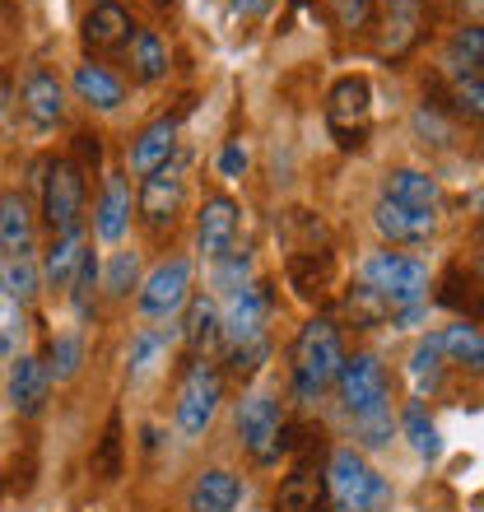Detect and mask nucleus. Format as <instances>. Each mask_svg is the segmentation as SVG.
Instances as JSON below:
<instances>
[{
	"mask_svg": "<svg viewBox=\"0 0 484 512\" xmlns=\"http://www.w3.org/2000/svg\"><path fill=\"white\" fill-rule=\"evenodd\" d=\"M345 364V340L331 317H308L294 336V391L298 401H317Z\"/></svg>",
	"mask_w": 484,
	"mask_h": 512,
	"instance_id": "f257e3e1",
	"label": "nucleus"
},
{
	"mask_svg": "<svg viewBox=\"0 0 484 512\" xmlns=\"http://www.w3.org/2000/svg\"><path fill=\"white\" fill-rule=\"evenodd\" d=\"M326 499L340 512H387L391 508V485L387 475H377L363 452L354 447H336L331 466H326Z\"/></svg>",
	"mask_w": 484,
	"mask_h": 512,
	"instance_id": "f03ea898",
	"label": "nucleus"
},
{
	"mask_svg": "<svg viewBox=\"0 0 484 512\" xmlns=\"http://www.w3.org/2000/svg\"><path fill=\"white\" fill-rule=\"evenodd\" d=\"M219 401H224V373H219L205 354L201 359H191L187 373H182V382H177V405H173L177 433H182L187 443L205 438L210 424H215V415H219Z\"/></svg>",
	"mask_w": 484,
	"mask_h": 512,
	"instance_id": "7ed1b4c3",
	"label": "nucleus"
},
{
	"mask_svg": "<svg viewBox=\"0 0 484 512\" xmlns=\"http://www.w3.org/2000/svg\"><path fill=\"white\" fill-rule=\"evenodd\" d=\"M42 224L56 233H75L84 224V173L75 168V159L70 154H61V159H47L42 163Z\"/></svg>",
	"mask_w": 484,
	"mask_h": 512,
	"instance_id": "20e7f679",
	"label": "nucleus"
},
{
	"mask_svg": "<svg viewBox=\"0 0 484 512\" xmlns=\"http://www.w3.org/2000/svg\"><path fill=\"white\" fill-rule=\"evenodd\" d=\"M363 284L377 289V294L396 308H410V303H424L429 298V266L415 261V256H401V252H373L363 261Z\"/></svg>",
	"mask_w": 484,
	"mask_h": 512,
	"instance_id": "39448f33",
	"label": "nucleus"
},
{
	"mask_svg": "<svg viewBox=\"0 0 484 512\" xmlns=\"http://www.w3.org/2000/svg\"><path fill=\"white\" fill-rule=\"evenodd\" d=\"M191 298V256H163L135 289V308L149 322H173Z\"/></svg>",
	"mask_w": 484,
	"mask_h": 512,
	"instance_id": "423d86ee",
	"label": "nucleus"
},
{
	"mask_svg": "<svg viewBox=\"0 0 484 512\" xmlns=\"http://www.w3.org/2000/svg\"><path fill=\"white\" fill-rule=\"evenodd\" d=\"M336 391H340V405L350 410V419L391 410V382H387V368L377 364V354H345V364L336 373Z\"/></svg>",
	"mask_w": 484,
	"mask_h": 512,
	"instance_id": "0eeeda50",
	"label": "nucleus"
},
{
	"mask_svg": "<svg viewBox=\"0 0 484 512\" xmlns=\"http://www.w3.org/2000/svg\"><path fill=\"white\" fill-rule=\"evenodd\" d=\"M368 112H373V84L368 75H345L326 94V126L340 140V149H359L368 135Z\"/></svg>",
	"mask_w": 484,
	"mask_h": 512,
	"instance_id": "6e6552de",
	"label": "nucleus"
},
{
	"mask_svg": "<svg viewBox=\"0 0 484 512\" xmlns=\"http://www.w3.org/2000/svg\"><path fill=\"white\" fill-rule=\"evenodd\" d=\"M238 433H242V447L252 452V461H261V466L280 461V452H284V419H280L275 396L252 391V396L238 405Z\"/></svg>",
	"mask_w": 484,
	"mask_h": 512,
	"instance_id": "1a4fd4ad",
	"label": "nucleus"
},
{
	"mask_svg": "<svg viewBox=\"0 0 484 512\" xmlns=\"http://www.w3.org/2000/svg\"><path fill=\"white\" fill-rule=\"evenodd\" d=\"M187 201V177L177 163H163L159 173H145L140 177V191H135V210L145 215V224L163 229V224H173L177 210Z\"/></svg>",
	"mask_w": 484,
	"mask_h": 512,
	"instance_id": "9d476101",
	"label": "nucleus"
},
{
	"mask_svg": "<svg viewBox=\"0 0 484 512\" xmlns=\"http://www.w3.org/2000/svg\"><path fill=\"white\" fill-rule=\"evenodd\" d=\"M5 396H10V410L19 419H38L52 401V373L38 354H19L10 364V378H5Z\"/></svg>",
	"mask_w": 484,
	"mask_h": 512,
	"instance_id": "9b49d317",
	"label": "nucleus"
},
{
	"mask_svg": "<svg viewBox=\"0 0 484 512\" xmlns=\"http://www.w3.org/2000/svg\"><path fill=\"white\" fill-rule=\"evenodd\" d=\"M238 201L215 191V196H205L201 201V215H196V247H201L205 261H219L224 252H233V238H238Z\"/></svg>",
	"mask_w": 484,
	"mask_h": 512,
	"instance_id": "f8f14e48",
	"label": "nucleus"
},
{
	"mask_svg": "<svg viewBox=\"0 0 484 512\" xmlns=\"http://www.w3.org/2000/svg\"><path fill=\"white\" fill-rule=\"evenodd\" d=\"M266 312H270V294L261 284H247L242 294H229V308L219 312V340L229 345H247V340H261L266 331Z\"/></svg>",
	"mask_w": 484,
	"mask_h": 512,
	"instance_id": "ddd939ff",
	"label": "nucleus"
},
{
	"mask_svg": "<svg viewBox=\"0 0 484 512\" xmlns=\"http://www.w3.org/2000/svg\"><path fill=\"white\" fill-rule=\"evenodd\" d=\"M80 38H84V47H89V52H117V47H131L135 19H131V10H126V5L103 0V5H94V10L84 14Z\"/></svg>",
	"mask_w": 484,
	"mask_h": 512,
	"instance_id": "4468645a",
	"label": "nucleus"
},
{
	"mask_svg": "<svg viewBox=\"0 0 484 512\" xmlns=\"http://www.w3.org/2000/svg\"><path fill=\"white\" fill-rule=\"evenodd\" d=\"M373 224L387 243H429L433 229H438V215L433 210H415V205H401V201H377L373 210Z\"/></svg>",
	"mask_w": 484,
	"mask_h": 512,
	"instance_id": "2eb2a0df",
	"label": "nucleus"
},
{
	"mask_svg": "<svg viewBox=\"0 0 484 512\" xmlns=\"http://www.w3.org/2000/svg\"><path fill=\"white\" fill-rule=\"evenodd\" d=\"M24 117L38 131H52V126H61V117H66V84L56 80L47 66L28 70L24 80Z\"/></svg>",
	"mask_w": 484,
	"mask_h": 512,
	"instance_id": "dca6fc26",
	"label": "nucleus"
},
{
	"mask_svg": "<svg viewBox=\"0 0 484 512\" xmlns=\"http://www.w3.org/2000/svg\"><path fill=\"white\" fill-rule=\"evenodd\" d=\"M84 256H89V243H84V229L75 233H56L47 256H42V289H52V294H70V284L80 275Z\"/></svg>",
	"mask_w": 484,
	"mask_h": 512,
	"instance_id": "f3484780",
	"label": "nucleus"
},
{
	"mask_svg": "<svg viewBox=\"0 0 484 512\" xmlns=\"http://www.w3.org/2000/svg\"><path fill=\"white\" fill-rule=\"evenodd\" d=\"M177 154V117H159V122H149L145 131L131 140L126 149V163H131V173H159L163 163H173Z\"/></svg>",
	"mask_w": 484,
	"mask_h": 512,
	"instance_id": "a211bd4d",
	"label": "nucleus"
},
{
	"mask_svg": "<svg viewBox=\"0 0 484 512\" xmlns=\"http://www.w3.org/2000/svg\"><path fill=\"white\" fill-rule=\"evenodd\" d=\"M38 243V215L24 191H0V247L10 256H33Z\"/></svg>",
	"mask_w": 484,
	"mask_h": 512,
	"instance_id": "6ab92c4d",
	"label": "nucleus"
},
{
	"mask_svg": "<svg viewBox=\"0 0 484 512\" xmlns=\"http://www.w3.org/2000/svg\"><path fill=\"white\" fill-rule=\"evenodd\" d=\"M70 89H75V98H80L84 108H94V112H117L121 103H126L121 75H112V70L98 66V61H80L75 75H70Z\"/></svg>",
	"mask_w": 484,
	"mask_h": 512,
	"instance_id": "aec40b11",
	"label": "nucleus"
},
{
	"mask_svg": "<svg viewBox=\"0 0 484 512\" xmlns=\"http://www.w3.org/2000/svg\"><path fill=\"white\" fill-rule=\"evenodd\" d=\"M131 229V187L121 173L103 177V191H98V205H94V233L103 243H121Z\"/></svg>",
	"mask_w": 484,
	"mask_h": 512,
	"instance_id": "412c9836",
	"label": "nucleus"
},
{
	"mask_svg": "<svg viewBox=\"0 0 484 512\" xmlns=\"http://www.w3.org/2000/svg\"><path fill=\"white\" fill-rule=\"evenodd\" d=\"M238 503H242V480L233 471H224V466L201 471L187 489L191 512H238Z\"/></svg>",
	"mask_w": 484,
	"mask_h": 512,
	"instance_id": "4be33fe9",
	"label": "nucleus"
},
{
	"mask_svg": "<svg viewBox=\"0 0 484 512\" xmlns=\"http://www.w3.org/2000/svg\"><path fill=\"white\" fill-rule=\"evenodd\" d=\"M275 512H326V475L312 466H294L280 480Z\"/></svg>",
	"mask_w": 484,
	"mask_h": 512,
	"instance_id": "5701e85b",
	"label": "nucleus"
},
{
	"mask_svg": "<svg viewBox=\"0 0 484 512\" xmlns=\"http://www.w3.org/2000/svg\"><path fill=\"white\" fill-rule=\"evenodd\" d=\"M187 322H182V345L191 350V359H201L219 345V303L210 294H191L187 298Z\"/></svg>",
	"mask_w": 484,
	"mask_h": 512,
	"instance_id": "b1692460",
	"label": "nucleus"
},
{
	"mask_svg": "<svg viewBox=\"0 0 484 512\" xmlns=\"http://www.w3.org/2000/svg\"><path fill=\"white\" fill-rule=\"evenodd\" d=\"M438 303H443L447 312H457L461 322H484V284L475 280L471 270L452 266L438 280Z\"/></svg>",
	"mask_w": 484,
	"mask_h": 512,
	"instance_id": "393cba45",
	"label": "nucleus"
},
{
	"mask_svg": "<svg viewBox=\"0 0 484 512\" xmlns=\"http://www.w3.org/2000/svg\"><path fill=\"white\" fill-rule=\"evenodd\" d=\"M331 280H336V256L317 252V247H298V252H289V284H294V294L312 298L322 294V289H331Z\"/></svg>",
	"mask_w": 484,
	"mask_h": 512,
	"instance_id": "a878e982",
	"label": "nucleus"
},
{
	"mask_svg": "<svg viewBox=\"0 0 484 512\" xmlns=\"http://www.w3.org/2000/svg\"><path fill=\"white\" fill-rule=\"evenodd\" d=\"M382 196H387V201H401V205H415V210H438L443 187H438L429 173H419V168H391L387 182H382Z\"/></svg>",
	"mask_w": 484,
	"mask_h": 512,
	"instance_id": "bb28decb",
	"label": "nucleus"
},
{
	"mask_svg": "<svg viewBox=\"0 0 484 512\" xmlns=\"http://www.w3.org/2000/svg\"><path fill=\"white\" fill-rule=\"evenodd\" d=\"M0 294L19 303V308H33L42 294V270L33 256H10L5 266H0Z\"/></svg>",
	"mask_w": 484,
	"mask_h": 512,
	"instance_id": "cd10ccee",
	"label": "nucleus"
},
{
	"mask_svg": "<svg viewBox=\"0 0 484 512\" xmlns=\"http://www.w3.org/2000/svg\"><path fill=\"white\" fill-rule=\"evenodd\" d=\"M131 75L140 84H159L168 75V42L154 28H135L131 38Z\"/></svg>",
	"mask_w": 484,
	"mask_h": 512,
	"instance_id": "c85d7f7f",
	"label": "nucleus"
},
{
	"mask_svg": "<svg viewBox=\"0 0 484 512\" xmlns=\"http://www.w3.org/2000/svg\"><path fill=\"white\" fill-rule=\"evenodd\" d=\"M438 340H443L447 364H461L466 373H484V331L480 326L457 322V326H447Z\"/></svg>",
	"mask_w": 484,
	"mask_h": 512,
	"instance_id": "c756f323",
	"label": "nucleus"
},
{
	"mask_svg": "<svg viewBox=\"0 0 484 512\" xmlns=\"http://www.w3.org/2000/svg\"><path fill=\"white\" fill-rule=\"evenodd\" d=\"M443 373H447L443 340H438V336H424L415 350H410V382H415V391L424 396V391H438V387H443Z\"/></svg>",
	"mask_w": 484,
	"mask_h": 512,
	"instance_id": "7c9ffc66",
	"label": "nucleus"
},
{
	"mask_svg": "<svg viewBox=\"0 0 484 512\" xmlns=\"http://www.w3.org/2000/svg\"><path fill=\"white\" fill-rule=\"evenodd\" d=\"M94 475L103 480V485H112V480H121V471H126V438H121V415H108V429H103V438H98L94 447Z\"/></svg>",
	"mask_w": 484,
	"mask_h": 512,
	"instance_id": "2f4dec72",
	"label": "nucleus"
},
{
	"mask_svg": "<svg viewBox=\"0 0 484 512\" xmlns=\"http://www.w3.org/2000/svg\"><path fill=\"white\" fill-rule=\"evenodd\" d=\"M47 373H52V382H70L75 373H80L84 364V336L80 331H61V336H52V345H47Z\"/></svg>",
	"mask_w": 484,
	"mask_h": 512,
	"instance_id": "473e14b6",
	"label": "nucleus"
},
{
	"mask_svg": "<svg viewBox=\"0 0 484 512\" xmlns=\"http://www.w3.org/2000/svg\"><path fill=\"white\" fill-rule=\"evenodd\" d=\"M345 317H350L354 326H382V322H391V303L359 280L350 294H345Z\"/></svg>",
	"mask_w": 484,
	"mask_h": 512,
	"instance_id": "72a5a7b5",
	"label": "nucleus"
},
{
	"mask_svg": "<svg viewBox=\"0 0 484 512\" xmlns=\"http://www.w3.org/2000/svg\"><path fill=\"white\" fill-rule=\"evenodd\" d=\"M103 294L108 298H131V289H140V256L135 252H112V261L98 270Z\"/></svg>",
	"mask_w": 484,
	"mask_h": 512,
	"instance_id": "f704fd0d",
	"label": "nucleus"
},
{
	"mask_svg": "<svg viewBox=\"0 0 484 512\" xmlns=\"http://www.w3.org/2000/svg\"><path fill=\"white\" fill-rule=\"evenodd\" d=\"M405 438H410V447H415L419 457L424 461H433V457H443V433H438V424H433L429 415H424V405H410V410H405Z\"/></svg>",
	"mask_w": 484,
	"mask_h": 512,
	"instance_id": "c9c22d12",
	"label": "nucleus"
},
{
	"mask_svg": "<svg viewBox=\"0 0 484 512\" xmlns=\"http://www.w3.org/2000/svg\"><path fill=\"white\" fill-rule=\"evenodd\" d=\"M484 61V24H466L457 28V38L447 47V66L452 70H471Z\"/></svg>",
	"mask_w": 484,
	"mask_h": 512,
	"instance_id": "e433bc0d",
	"label": "nucleus"
},
{
	"mask_svg": "<svg viewBox=\"0 0 484 512\" xmlns=\"http://www.w3.org/2000/svg\"><path fill=\"white\" fill-rule=\"evenodd\" d=\"M163 350H168L163 331H154V326H140V331L131 336V378H145L149 368L163 359Z\"/></svg>",
	"mask_w": 484,
	"mask_h": 512,
	"instance_id": "4c0bfd02",
	"label": "nucleus"
},
{
	"mask_svg": "<svg viewBox=\"0 0 484 512\" xmlns=\"http://www.w3.org/2000/svg\"><path fill=\"white\" fill-rule=\"evenodd\" d=\"M270 359V340L261 336V340H247V345H229V373L233 378H256L261 373V364Z\"/></svg>",
	"mask_w": 484,
	"mask_h": 512,
	"instance_id": "58836bf2",
	"label": "nucleus"
},
{
	"mask_svg": "<svg viewBox=\"0 0 484 512\" xmlns=\"http://www.w3.org/2000/svg\"><path fill=\"white\" fill-rule=\"evenodd\" d=\"M98 284V261L94 256H84V266H80V275H75V284H70V308H75V317L80 322H89L94 317V289Z\"/></svg>",
	"mask_w": 484,
	"mask_h": 512,
	"instance_id": "ea45409f",
	"label": "nucleus"
},
{
	"mask_svg": "<svg viewBox=\"0 0 484 512\" xmlns=\"http://www.w3.org/2000/svg\"><path fill=\"white\" fill-rule=\"evenodd\" d=\"M247 266H252L247 252H224L215 261V284L224 294H242V289H247Z\"/></svg>",
	"mask_w": 484,
	"mask_h": 512,
	"instance_id": "a19ab883",
	"label": "nucleus"
},
{
	"mask_svg": "<svg viewBox=\"0 0 484 512\" xmlns=\"http://www.w3.org/2000/svg\"><path fill=\"white\" fill-rule=\"evenodd\" d=\"M354 433H359L363 447H387L391 433H396V419H391V410H377V415H359V419H354Z\"/></svg>",
	"mask_w": 484,
	"mask_h": 512,
	"instance_id": "79ce46f5",
	"label": "nucleus"
},
{
	"mask_svg": "<svg viewBox=\"0 0 484 512\" xmlns=\"http://www.w3.org/2000/svg\"><path fill=\"white\" fill-rule=\"evenodd\" d=\"M98 163H103V135L80 131L75 135V168H80V173H94Z\"/></svg>",
	"mask_w": 484,
	"mask_h": 512,
	"instance_id": "37998d69",
	"label": "nucleus"
},
{
	"mask_svg": "<svg viewBox=\"0 0 484 512\" xmlns=\"http://www.w3.org/2000/svg\"><path fill=\"white\" fill-rule=\"evenodd\" d=\"M336 19L340 28H363L373 19V0H336Z\"/></svg>",
	"mask_w": 484,
	"mask_h": 512,
	"instance_id": "c03bdc74",
	"label": "nucleus"
},
{
	"mask_svg": "<svg viewBox=\"0 0 484 512\" xmlns=\"http://www.w3.org/2000/svg\"><path fill=\"white\" fill-rule=\"evenodd\" d=\"M457 108L466 117H484V80H461L457 84Z\"/></svg>",
	"mask_w": 484,
	"mask_h": 512,
	"instance_id": "a18cd8bd",
	"label": "nucleus"
},
{
	"mask_svg": "<svg viewBox=\"0 0 484 512\" xmlns=\"http://www.w3.org/2000/svg\"><path fill=\"white\" fill-rule=\"evenodd\" d=\"M247 173V145L242 140H229L219 149V177H242Z\"/></svg>",
	"mask_w": 484,
	"mask_h": 512,
	"instance_id": "49530a36",
	"label": "nucleus"
},
{
	"mask_svg": "<svg viewBox=\"0 0 484 512\" xmlns=\"http://www.w3.org/2000/svg\"><path fill=\"white\" fill-rule=\"evenodd\" d=\"M275 0H233V10L238 14H261V10H270Z\"/></svg>",
	"mask_w": 484,
	"mask_h": 512,
	"instance_id": "de8ad7c7",
	"label": "nucleus"
},
{
	"mask_svg": "<svg viewBox=\"0 0 484 512\" xmlns=\"http://www.w3.org/2000/svg\"><path fill=\"white\" fill-rule=\"evenodd\" d=\"M471 210H475V215L484 219V187H480V191H475V196H471Z\"/></svg>",
	"mask_w": 484,
	"mask_h": 512,
	"instance_id": "09e8293b",
	"label": "nucleus"
},
{
	"mask_svg": "<svg viewBox=\"0 0 484 512\" xmlns=\"http://www.w3.org/2000/svg\"><path fill=\"white\" fill-rule=\"evenodd\" d=\"M0 266H5V256H0Z\"/></svg>",
	"mask_w": 484,
	"mask_h": 512,
	"instance_id": "8fccbe9b",
	"label": "nucleus"
},
{
	"mask_svg": "<svg viewBox=\"0 0 484 512\" xmlns=\"http://www.w3.org/2000/svg\"><path fill=\"white\" fill-rule=\"evenodd\" d=\"M94 5H103V0H94Z\"/></svg>",
	"mask_w": 484,
	"mask_h": 512,
	"instance_id": "3c124183",
	"label": "nucleus"
}]
</instances>
